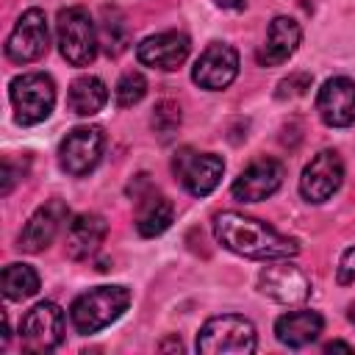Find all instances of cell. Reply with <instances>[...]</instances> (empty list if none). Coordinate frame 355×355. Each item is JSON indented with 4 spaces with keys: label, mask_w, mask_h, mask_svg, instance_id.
I'll return each instance as SVG.
<instances>
[{
    "label": "cell",
    "mask_w": 355,
    "mask_h": 355,
    "mask_svg": "<svg viewBox=\"0 0 355 355\" xmlns=\"http://www.w3.org/2000/svg\"><path fill=\"white\" fill-rule=\"evenodd\" d=\"M47 17L42 8H28L22 11V17L17 19L14 31L6 39V58L11 64H31L39 61L47 53Z\"/></svg>",
    "instance_id": "obj_7"
},
{
    "label": "cell",
    "mask_w": 355,
    "mask_h": 355,
    "mask_svg": "<svg viewBox=\"0 0 355 355\" xmlns=\"http://www.w3.org/2000/svg\"><path fill=\"white\" fill-rule=\"evenodd\" d=\"M316 111L324 125L330 128H349L355 125V80L338 75L322 83L316 94Z\"/></svg>",
    "instance_id": "obj_13"
},
{
    "label": "cell",
    "mask_w": 355,
    "mask_h": 355,
    "mask_svg": "<svg viewBox=\"0 0 355 355\" xmlns=\"http://www.w3.org/2000/svg\"><path fill=\"white\" fill-rule=\"evenodd\" d=\"M236 75H239V53H236V47H230L225 42L208 44L191 69L194 83L200 89H208V92L227 89L236 80Z\"/></svg>",
    "instance_id": "obj_12"
},
{
    "label": "cell",
    "mask_w": 355,
    "mask_h": 355,
    "mask_svg": "<svg viewBox=\"0 0 355 355\" xmlns=\"http://www.w3.org/2000/svg\"><path fill=\"white\" fill-rule=\"evenodd\" d=\"M283 183V164L275 158H258L252 161L230 186L233 197L241 202H261L272 197Z\"/></svg>",
    "instance_id": "obj_15"
},
{
    "label": "cell",
    "mask_w": 355,
    "mask_h": 355,
    "mask_svg": "<svg viewBox=\"0 0 355 355\" xmlns=\"http://www.w3.org/2000/svg\"><path fill=\"white\" fill-rule=\"evenodd\" d=\"M216 6H219V8L239 11V8H244V6H247V0H216Z\"/></svg>",
    "instance_id": "obj_29"
},
{
    "label": "cell",
    "mask_w": 355,
    "mask_h": 355,
    "mask_svg": "<svg viewBox=\"0 0 355 355\" xmlns=\"http://www.w3.org/2000/svg\"><path fill=\"white\" fill-rule=\"evenodd\" d=\"M255 347V324L236 313L211 316L197 333V352L202 355H247Z\"/></svg>",
    "instance_id": "obj_3"
},
{
    "label": "cell",
    "mask_w": 355,
    "mask_h": 355,
    "mask_svg": "<svg viewBox=\"0 0 355 355\" xmlns=\"http://www.w3.org/2000/svg\"><path fill=\"white\" fill-rule=\"evenodd\" d=\"M324 352H355L349 344H344V341H330L327 347H324Z\"/></svg>",
    "instance_id": "obj_28"
},
{
    "label": "cell",
    "mask_w": 355,
    "mask_h": 355,
    "mask_svg": "<svg viewBox=\"0 0 355 355\" xmlns=\"http://www.w3.org/2000/svg\"><path fill=\"white\" fill-rule=\"evenodd\" d=\"M300 39H302V31L297 25V19L291 17H275L269 22V31H266V42L258 53V61L263 67H277L283 61H288L294 55V50L300 47Z\"/></svg>",
    "instance_id": "obj_17"
},
{
    "label": "cell",
    "mask_w": 355,
    "mask_h": 355,
    "mask_svg": "<svg viewBox=\"0 0 355 355\" xmlns=\"http://www.w3.org/2000/svg\"><path fill=\"white\" fill-rule=\"evenodd\" d=\"M344 180V161L336 150H319L300 175V194L308 202L330 200Z\"/></svg>",
    "instance_id": "obj_11"
},
{
    "label": "cell",
    "mask_w": 355,
    "mask_h": 355,
    "mask_svg": "<svg viewBox=\"0 0 355 355\" xmlns=\"http://www.w3.org/2000/svg\"><path fill=\"white\" fill-rule=\"evenodd\" d=\"M19 338L28 352H50L64 341V311L55 302H39L33 305L22 324Z\"/></svg>",
    "instance_id": "obj_9"
},
{
    "label": "cell",
    "mask_w": 355,
    "mask_h": 355,
    "mask_svg": "<svg viewBox=\"0 0 355 355\" xmlns=\"http://www.w3.org/2000/svg\"><path fill=\"white\" fill-rule=\"evenodd\" d=\"M258 288L280 305H300L311 294V280L300 266L288 263V258H277V263L258 272Z\"/></svg>",
    "instance_id": "obj_10"
},
{
    "label": "cell",
    "mask_w": 355,
    "mask_h": 355,
    "mask_svg": "<svg viewBox=\"0 0 355 355\" xmlns=\"http://www.w3.org/2000/svg\"><path fill=\"white\" fill-rule=\"evenodd\" d=\"M55 36H58L61 55L72 67H86L94 61L97 47H100V33L86 8H80V6L61 8L58 22H55Z\"/></svg>",
    "instance_id": "obj_4"
},
{
    "label": "cell",
    "mask_w": 355,
    "mask_h": 355,
    "mask_svg": "<svg viewBox=\"0 0 355 355\" xmlns=\"http://www.w3.org/2000/svg\"><path fill=\"white\" fill-rule=\"evenodd\" d=\"M347 319H349V322H352V324H355V302H352V305H349V311H347Z\"/></svg>",
    "instance_id": "obj_30"
},
{
    "label": "cell",
    "mask_w": 355,
    "mask_h": 355,
    "mask_svg": "<svg viewBox=\"0 0 355 355\" xmlns=\"http://www.w3.org/2000/svg\"><path fill=\"white\" fill-rule=\"evenodd\" d=\"M67 216H69V208L61 200H50L44 205H39L19 233V250L22 252H42L44 247H50L53 239L58 236L61 225L67 222Z\"/></svg>",
    "instance_id": "obj_16"
},
{
    "label": "cell",
    "mask_w": 355,
    "mask_h": 355,
    "mask_svg": "<svg viewBox=\"0 0 355 355\" xmlns=\"http://www.w3.org/2000/svg\"><path fill=\"white\" fill-rule=\"evenodd\" d=\"M103 147H105V133L97 125H78L72 128L61 144H58V164L67 175H89L100 158H103Z\"/></svg>",
    "instance_id": "obj_6"
},
{
    "label": "cell",
    "mask_w": 355,
    "mask_h": 355,
    "mask_svg": "<svg viewBox=\"0 0 355 355\" xmlns=\"http://www.w3.org/2000/svg\"><path fill=\"white\" fill-rule=\"evenodd\" d=\"M322 330H324V319L316 311H288L275 322L277 341L291 349H300V347L316 341Z\"/></svg>",
    "instance_id": "obj_19"
},
{
    "label": "cell",
    "mask_w": 355,
    "mask_h": 355,
    "mask_svg": "<svg viewBox=\"0 0 355 355\" xmlns=\"http://www.w3.org/2000/svg\"><path fill=\"white\" fill-rule=\"evenodd\" d=\"M108 233V225L100 214H78L67 227V255L72 261H83L94 255Z\"/></svg>",
    "instance_id": "obj_18"
},
{
    "label": "cell",
    "mask_w": 355,
    "mask_h": 355,
    "mask_svg": "<svg viewBox=\"0 0 355 355\" xmlns=\"http://www.w3.org/2000/svg\"><path fill=\"white\" fill-rule=\"evenodd\" d=\"M114 94H116V105H122V108H130V105L141 103V97L147 94V80H144V75H141V72H125V75L116 80Z\"/></svg>",
    "instance_id": "obj_24"
},
{
    "label": "cell",
    "mask_w": 355,
    "mask_h": 355,
    "mask_svg": "<svg viewBox=\"0 0 355 355\" xmlns=\"http://www.w3.org/2000/svg\"><path fill=\"white\" fill-rule=\"evenodd\" d=\"M108 100V89L100 78L94 75H80L69 83V92H67V105L72 114L78 116H94Z\"/></svg>",
    "instance_id": "obj_21"
},
{
    "label": "cell",
    "mask_w": 355,
    "mask_h": 355,
    "mask_svg": "<svg viewBox=\"0 0 355 355\" xmlns=\"http://www.w3.org/2000/svg\"><path fill=\"white\" fill-rule=\"evenodd\" d=\"M172 172L178 175V180L189 194L205 197L219 186L225 161L216 153H194L191 147H183L172 161Z\"/></svg>",
    "instance_id": "obj_8"
},
{
    "label": "cell",
    "mask_w": 355,
    "mask_h": 355,
    "mask_svg": "<svg viewBox=\"0 0 355 355\" xmlns=\"http://www.w3.org/2000/svg\"><path fill=\"white\" fill-rule=\"evenodd\" d=\"M189 50H191V42H189L186 33H180V31H161V33L147 36V39L139 42L136 58L144 67H155V69L172 72V69H178L189 58Z\"/></svg>",
    "instance_id": "obj_14"
},
{
    "label": "cell",
    "mask_w": 355,
    "mask_h": 355,
    "mask_svg": "<svg viewBox=\"0 0 355 355\" xmlns=\"http://www.w3.org/2000/svg\"><path fill=\"white\" fill-rule=\"evenodd\" d=\"M130 305V291L125 286H97L75 297L69 308V319L78 333L92 336L116 322Z\"/></svg>",
    "instance_id": "obj_2"
},
{
    "label": "cell",
    "mask_w": 355,
    "mask_h": 355,
    "mask_svg": "<svg viewBox=\"0 0 355 355\" xmlns=\"http://www.w3.org/2000/svg\"><path fill=\"white\" fill-rule=\"evenodd\" d=\"M336 280H338L341 286L355 283V247H349V250L341 255V261H338V272H336Z\"/></svg>",
    "instance_id": "obj_27"
},
{
    "label": "cell",
    "mask_w": 355,
    "mask_h": 355,
    "mask_svg": "<svg viewBox=\"0 0 355 355\" xmlns=\"http://www.w3.org/2000/svg\"><path fill=\"white\" fill-rule=\"evenodd\" d=\"M178 125H180V105L172 103V100H161L155 105V111H153V128H155V133H161L166 139L169 133L178 130Z\"/></svg>",
    "instance_id": "obj_25"
},
{
    "label": "cell",
    "mask_w": 355,
    "mask_h": 355,
    "mask_svg": "<svg viewBox=\"0 0 355 355\" xmlns=\"http://www.w3.org/2000/svg\"><path fill=\"white\" fill-rule=\"evenodd\" d=\"M8 97L14 105V119L19 125H39L55 105V83L44 72H25L11 80Z\"/></svg>",
    "instance_id": "obj_5"
},
{
    "label": "cell",
    "mask_w": 355,
    "mask_h": 355,
    "mask_svg": "<svg viewBox=\"0 0 355 355\" xmlns=\"http://www.w3.org/2000/svg\"><path fill=\"white\" fill-rule=\"evenodd\" d=\"M172 216H175V208L172 202L164 197V194H144L139 197L136 202V230L144 236V239H153V236H161L169 225H172Z\"/></svg>",
    "instance_id": "obj_20"
},
{
    "label": "cell",
    "mask_w": 355,
    "mask_h": 355,
    "mask_svg": "<svg viewBox=\"0 0 355 355\" xmlns=\"http://www.w3.org/2000/svg\"><path fill=\"white\" fill-rule=\"evenodd\" d=\"M214 236L216 241L244 258L255 261H277V258H294L300 252V244L275 227H269L261 219L236 214V211H222L214 219Z\"/></svg>",
    "instance_id": "obj_1"
},
{
    "label": "cell",
    "mask_w": 355,
    "mask_h": 355,
    "mask_svg": "<svg viewBox=\"0 0 355 355\" xmlns=\"http://www.w3.org/2000/svg\"><path fill=\"white\" fill-rule=\"evenodd\" d=\"M3 294L6 300H28L39 291V275L28 263H8L3 269Z\"/></svg>",
    "instance_id": "obj_22"
},
{
    "label": "cell",
    "mask_w": 355,
    "mask_h": 355,
    "mask_svg": "<svg viewBox=\"0 0 355 355\" xmlns=\"http://www.w3.org/2000/svg\"><path fill=\"white\" fill-rule=\"evenodd\" d=\"M97 33H100V44L105 47L108 55H119L128 47V28H125V19L119 11L105 8V19H103Z\"/></svg>",
    "instance_id": "obj_23"
},
{
    "label": "cell",
    "mask_w": 355,
    "mask_h": 355,
    "mask_svg": "<svg viewBox=\"0 0 355 355\" xmlns=\"http://www.w3.org/2000/svg\"><path fill=\"white\" fill-rule=\"evenodd\" d=\"M305 89H311V75H308V72H294V75H288L286 80H280L277 97H280V100H286V97H300V94H305Z\"/></svg>",
    "instance_id": "obj_26"
}]
</instances>
